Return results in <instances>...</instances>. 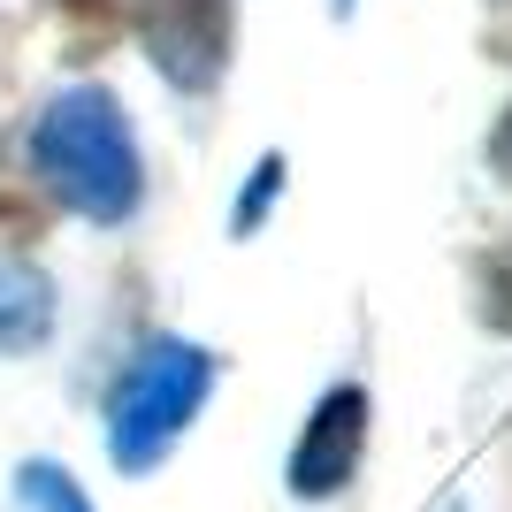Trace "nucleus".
Returning <instances> with one entry per match:
<instances>
[{
	"label": "nucleus",
	"instance_id": "nucleus-4",
	"mask_svg": "<svg viewBox=\"0 0 512 512\" xmlns=\"http://www.w3.org/2000/svg\"><path fill=\"white\" fill-rule=\"evenodd\" d=\"M360 451H367V390L337 383L314 406L299 451H291V497H337L360 474Z\"/></svg>",
	"mask_w": 512,
	"mask_h": 512
},
{
	"label": "nucleus",
	"instance_id": "nucleus-5",
	"mask_svg": "<svg viewBox=\"0 0 512 512\" xmlns=\"http://www.w3.org/2000/svg\"><path fill=\"white\" fill-rule=\"evenodd\" d=\"M39 337H46V283L23 268H0V352H23Z\"/></svg>",
	"mask_w": 512,
	"mask_h": 512
},
{
	"label": "nucleus",
	"instance_id": "nucleus-7",
	"mask_svg": "<svg viewBox=\"0 0 512 512\" xmlns=\"http://www.w3.org/2000/svg\"><path fill=\"white\" fill-rule=\"evenodd\" d=\"M54 16L69 23V54H100L123 31V0H54Z\"/></svg>",
	"mask_w": 512,
	"mask_h": 512
},
{
	"label": "nucleus",
	"instance_id": "nucleus-10",
	"mask_svg": "<svg viewBox=\"0 0 512 512\" xmlns=\"http://www.w3.org/2000/svg\"><path fill=\"white\" fill-rule=\"evenodd\" d=\"M490 169L512 184V107H505V123H497V138H490Z\"/></svg>",
	"mask_w": 512,
	"mask_h": 512
},
{
	"label": "nucleus",
	"instance_id": "nucleus-6",
	"mask_svg": "<svg viewBox=\"0 0 512 512\" xmlns=\"http://www.w3.org/2000/svg\"><path fill=\"white\" fill-rule=\"evenodd\" d=\"M46 237V199H39V184L31 176H16L8 161H0V245H39Z\"/></svg>",
	"mask_w": 512,
	"mask_h": 512
},
{
	"label": "nucleus",
	"instance_id": "nucleus-8",
	"mask_svg": "<svg viewBox=\"0 0 512 512\" xmlns=\"http://www.w3.org/2000/svg\"><path fill=\"white\" fill-rule=\"evenodd\" d=\"M474 283H482V314H490V329L512 337V245H490V253L474 260Z\"/></svg>",
	"mask_w": 512,
	"mask_h": 512
},
{
	"label": "nucleus",
	"instance_id": "nucleus-9",
	"mask_svg": "<svg viewBox=\"0 0 512 512\" xmlns=\"http://www.w3.org/2000/svg\"><path fill=\"white\" fill-rule=\"evenodd\" d=\"M16 490H23V505H46V512H92L85 490H77L62 467H23V474H16Z\"/></svg>",
	"mask_w": 512,
	"mask_h": 512
},
{
	"label": "nucleus",
	"instance_id": "nucleus-2",
	"mask_svg": "<svg viewBox=\"0 0 512 512\" xmlns=\"http://www.w3.org/2000/svg\"><path fill=\"white\" fill-rule=\"evenodd\" d=\"M214 390V360L199 344L153 337L138 360L123 367V383L107 398V451L123 474H146L153 459H169V444L192 428V413L207 406Z\"/></svg>",
	"mask_w": 512,
	"mask_h": 512
},
{
	"label": "nucleus",
	"instance_id": "nucleus-11",
	"mask_svg": "<svg viewBox=\"0 0 512 512\" xmlns=\"http://www.w3.org/2000/svg\"><path fill=\"white\" fill-rule=\"evenodd\" d=\"M337 8H344V0H337Z\"/></svg>",
	"mask_w": 512,
	"mask_h": 512
},
{
	"label": "nucleus",
	"instance_id": "nucleus-3",
	"mask_svg": "<svg viewBox=\"0 0 512 512\" xmlns=\"http://www.w3.org/2000/svg\"><path fill=\"white\" fill-rule=\"evenodd\" d=\"M230 23H237V0H138L146 54L176 92L222 85V69H230Z\"/></svg>",
	"mask_w": 512,
	"mask_h": 512
},
{
	"label": "nucleus",
	"instance_id": "nucleus-1",
	"mask_svg": "<svg viewBox=\"0 0 512 512\" xmlns=\"http://www.w3.org/2000/svg\"><path fill=\"white\" fill-rule=\"evenodd\" d=\"M31 169L62 207L92 214V222H123L146 192V169H138V138H130L115 92L77 85L31 123Z\"/></svg>",
	"mask_w": 512,
	"mask_h": 512
}]
</instances>
